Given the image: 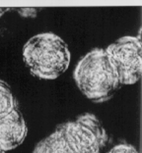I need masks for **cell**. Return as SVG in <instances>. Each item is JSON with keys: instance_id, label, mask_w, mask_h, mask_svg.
<instances>
[{"instance_id": "1", "label": "cell", "mask_w": 142, "mask_h": 153, "mask_svg": "<svg viewBox=\"0 0 142 153\" xmlns=\"http://www.w3.org/2000/svg\"><path fill=\"white\" fill-rule=\"evenodd\" d=\"M74 79L83 94L96 103L108 101L122 86L115 66L103 48L91 50L79 61Z\"/></svg>"}, {"instance_id": "2", "label": "cell", "mask_w": 142, "mask_h": 153, "mask_svg": "<svg viewBox=\"0 0 142 153\" xmlns=\"http://www.w3.org/2000/svg\"><path fill=\"white\" fill-rule=\"evenodd\" d=\"M23 57L34 76L43 79H55L68 69L71 55L61 37L53 33H43L27 41Z\"/></svg>"}, {"instance_id": "3", "label": "cell", "mask_w": 142, "mask_h": 153, "mask_svg": "<svg viewBox=\"0 0 142 153\" xmlns=\"http://www.w3.org/2000/svg\"><path fill=\"white\" fill-rule=\"evenodd\" d=\"M58 128L73 153H100L108 140L101 122L90 113L83 114Z\"/></svg>"}, {"instance_id": "4", "label": "cell", "mask_w": 142, "mask_h": 153, "mask_svg": "<svg viewBox=\"0 0 142 153\" xmlns=\"http://www.w3.org/2000/svg\"><path fill=\"white\" fill-rule=\"evenodd\" d=\"M122 85L136 83L142 74V46L138 36H122L106 48Z\"/></svg>"}, {"instance_id": "5", "label": "cell", "mask_w": 142, "mask_h": 153, "mask_svg": "<svg viewBox=\"0 0 142 153\" xmlns=\"http://www.w3.org/2000/svg\"><path fill=\"white\" fill-rule=\"evenodd\" d=\"M28 127L22 113L14 108L0 115V149L9 151L23 143Z\"/></svg>"}, {"instance_id": "6", "label": "cell", "mask_w": 142, "mask_h": 153, "mask_svg": "<svg viewBox=\"0 0 142 153\" xmlns=\"http://www.w3.org/2000/svg\"><path fill=\"white\" fill-rule=\"evenodd\" d=\"M33 153H73L59 128L36 145Z\"/></svg>"}, {"instance_id": "7", "label": "cell", "mask_w": 142, "mask_h": 153, "mask_svg": "<svg viewBox=\"0 0 142 153\" xmlns=\"http://www.w3.org/2000/svg\"><path fill=\"white\" fill-rule=\"evenodd\" d=\"M16 108L15 98L9 85L0 81V115Z\"/></svg>"}, {"instance_id": "8", "label": "cell", "mask_w": 142, "mask_h": 153, "mask_svg": "<svg viewBox=\"0 0 142 153\" xmlns=\"http://www.w3.org/2000/svg\"><path fill=\"white\" fill-rule=\"evenodd\" d=\"M108 153H138L137 149L131 144L119 143L115 145Z\"/></svg>"}, {"instance_id": "9", "label": "cell", "mask_w": 142, "mask_h": 153, "mask_svg": "<svg viewBox=\"0 0 142 153\" xmlns=\"http://www.w3.org/2000/svg\"><path fill=\"white\" fill-rule=\"evenodd\" d=\"M6 11H8V9L7 8H0V18H1V16L4 14Z\"/></svg>"}, {"instance_id": "10", "label": "cell", "mask_w": 142, "mask_h": 153, "mask_svg": "<svg viewBox=\"0 0 142 153\" xmlns=\"http://www.w3.org/2000/svg\"><path fill=\"white\" fill-rule=\"evenodd\" d=\"M0 153H5V151H3L2 149H0Z\"/></svg>"}]
</instances>
